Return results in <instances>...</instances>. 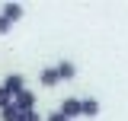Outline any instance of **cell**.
<instances>
[{"instance_id":"obj_1","label":"cell","mask_w":128,"mask_h":121,"mask_svg":"<svg viewBox=\"0 0 128 121\" xmlns=\"http://www.w3.org/2000/svg\"><path fill=\"white\" fill-rule=\"evenodd\" d=\"M0 86H3V89H6V92H10V96L16 99L19 92L26 89V80H22V73H10L6 80H3V83H0Z\"/></svg>"},{"instance_id":"obj_2","label":"cell","mask_w":128,"mask_h":121,"mask_svg":"<svg viewBox=\"0 0 128 121\" xmlns=\"http://www.w3.org/2000/svg\"><path fill=\"white\" fill-rule=\"evenodd\" d=\"M13 105L19 108V115H22V112H35V92H32V89H22L13 99Z\"/></svg>"},{"instance_id":"obj_3","label":"cell","mask_w":128,"mask_h":121,"mask_svg":"<svg viewBox=\"0 0 128 121\" xmlns=\"http://www.w3.org/2000/svg\"><path fill=\"white\" fill-rule=\"evenodd\" d=\"M58 112H61V115H64L67 121L80 118V99H77V96H67V99L61 102V108H58Z\"/></svg>"},{"instance_id":"obj_4","label":"cell","mask_w":128,"mask_h":121,"mask_svg":"<svg viewBox=\"0 0 128 121\" xmlns=\"http://www.w3.org/2000/svg\"><path fill=\"white\" fill-rule=\"evenodd\" d=\"M61 80H58V70L54 67H42L38 70V86H45V89H51V86H58Z\"/></svg>"},{"instance_id":"obj_5","label":"cell","mask_w":128,"mask_h":121,"mask_svg":"<svg viewBox=\"0 0 128 121\" xmlns=\"http://www.w3.org/2000/svg\"><path fill=\"white\" fill-rule=\"evenodd\" d=\"M96 115H99V102H96L93 96L80 99V118H96Z\"/></svg>"},{"instance_id":"obj_6","label":"cell","mask_w":128,"mask_h":121,"mask_svg":"<svg viewBox=\"0 0 128 121\" xmlns=\"http://www.w3.org/2000/svg\"><path fill=\"white\" fill-rule=\"evenodd\" d=\"M54 70H58V80H74V76H77V67H74L70 60H61V64H54Z\"/></svg>"},{"instance_id":"obj_7","label":"cell","mask_w":128,"mask_h":121,"mask_svg":"<svg viewBox=\"0 0 128 121\" xmlns=\"http://www.w3.org/2000/svg\"><path fill=\"white\" fill-rule=\"evenodd\" d=\"M0 16H6L10 22H16V19H22V3H6V6L0 10Z\"/></svg>"},{"instance_id":"obj_8","label":"cell","mask_w":128,"mask_h":121,"mask_svg":"<svg viewBox=\"0 0 128 121\" xmlns=\"http://www.w3.org/2000/svg\"><path fill=\"white\" fill-rule=\"evenodd\" d=\"M0 121H19V108L10 102L6 108H0Z\"/></svg>"},{"instance_id":"obj_9","label":"cell","mask_w":128,"mask_h":121,"mask_svg":"<svg viewBox=\"0 0 128 121\" xmlns=\"http://www.w3.org/2000/svg\"><path fill=\"white\" fill-rule=\"evenodd\" d=\"M19 121H45V118H42L38 112H22V115H19Z\"/></svg>"},{"instance_id":"obj_10","label":"cell","mask_w":128,"mask_h":121,"mask_svg":"<svg viewBox=\"0 0 128 121\" xmlns=\"http://www.w3.org/2000/svg\"><path fill=\"white\" fill-rule=\"evenodd\" d=\"M10 102H13V96H10V92H6L3 86H0V108H6Z\"/></svg>"},{"instance_id":"obj_11","label":"cell","mask_w":128,"mask_h":121,"mask_svg":"<svg viewBox=\"0 0 128 121\" xmlns=\"http://www.w3.org/2000/svg\"><path fill=\"white\" fill-rule=\"evenodd\" d=\"M13 29V22H10V19H6V16H0V35H6V32Z\"/></svg>"},{"instance_id":"obj_12","label":"cell","mask_w":128,"mask_h":121,"mask_svg":"<svg viewBox=\"0 0 128 121\" xmlns=\"http://www.w3.org/2000/svg\"><path fill=\"white\" fill-rule=\"evenodd\" d=\"M45 121H67V118H64L61 112H58V108H54V112H51V115H45Z\"/></svg>"}]
</instances>
